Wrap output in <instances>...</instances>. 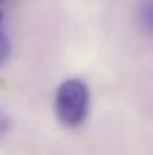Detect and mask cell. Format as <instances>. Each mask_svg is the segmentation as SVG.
I'll use <instances>...</instances> for the list:
<instances>
[{"label": "cell", "mask_w": 153, "mask_h": 155, "mask_svg": "<svg viewBox=\"0 0 153 155\" xmlns=\"http://www.w3.org/2000/svg\"><path fill=\"white\" fill-rule=\"evenodd\" d=\"M55 114L65 126L83 124L88 114V87L79 79H69L59 84L55 94Z\"/></svg>", "instance_id": "cell-1"}, {"label": "cell", "mask_w": 153, "mask_h": 155, "mask_svg": "<svg viewBox=\"0 0 153 155\" xmlns=\"http://www.w3.org/2000/svg\"><path fill=\"white\" fill-rule=\"evenodd\" d=\"M139 20L145 26V30L153 34V4H143L142 12H139Z\"/></svg>", "instance_id": "cell-2"}, {"label": "cell", "mask_w": 153, "mask_h": 155, "mask_svg": "<svg viewBox=\"0 0 153 155\" xmlns=\"http://www.w3.org/2000/svg\"><path fill=\"white\" fill-rule=\"evenodd\" d=\"M8 55H10V39H8V35L0 30V65L6 63Z\"/></svg>", "instance_id": "cell-3"}, {"label": "cell", "mask_w": 153, "mask_h": 155, "mask_svg": "<svg viewBox=\"0 0 153 155\" xmlns=\"http://www.w3.org/2000/svg\"><path fill=\"white\" fill-rule=\"evenodd\" d=\"M4 132H6V118L0 114V136H2Z\"/></svg>", "instance_id": "cell-4"}, {"label": "cell", "mask_w": 153, "mask_h": 155, "mask_svg": "<svg viewBox=\"0 0 153 155\" xmlns=\"http://www.w3.org/2000/svg\"><path fill=\"white\" fill-rule=\"evenodd\" d=\"M0 18H2V12H0Z\"/></svg>", "instance_id": "cell-5"}]
</instances>
